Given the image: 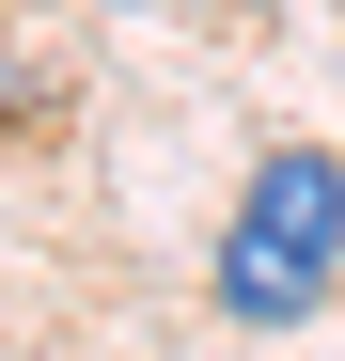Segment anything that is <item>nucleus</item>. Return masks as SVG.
I'll return each instance as SVG.
<instances>
[{
    "mask_svg": "<svg viewBox=\"0 0 345 361\" xmlns=\"http://www.w3.org/2000/svg\"><path fill=\"white\" fill-rule=\"evenodd\" d=\"M204 298H220V330H314L345 298V157L330 142H267L236 173Z\"/></svg>",
    "mask_w": 345,
    "mask_h": 361,
    "instance_id": "f257e3e1",
    "label": "nucleus"
}]
</instances>
